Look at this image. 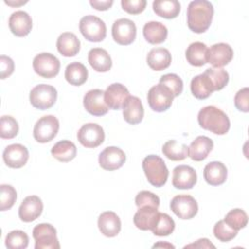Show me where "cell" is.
<instances>
[{"label":"cell","instance_id":"obj_1","mask_svg":"<svg viewBox=\"0 0 249 249\" xmlns=\"http://www.w3.org/2000/svg\"><path fill=\"white\" fill-rule=\"evenodd\" d=\"M213 15V5L209 1H192L187 10L188 27L195 33H203L209 28Z\"/></svg>","mask_w":249,"mask_h":249},{"label":"cell","instance_id":"obj_2","mask_svg":"<svg viewBox=\"0 0 249 249\" xmlns=\"http://www.w3.org/2000/svg\"><path fill=\"white\" fill-rule=\"evenodd\" d=\"M197 121L203 129L218 135L226 134L231 126V122L227 114L213 105L200 109L197 115Z\"/></svg>","mask_w":249,"mask_h":249},{"label":"cell","instance_id":"obj_3","mask_svg":"<svg viewBox=\"0 0 249 249\" xmlns=\"http://www.w3.org/2000/svg\"><path fill=\"white\" fill-rule=\"evenodd\" d=\"M142 168L151 185L160 188L166 183L169 172L160 157L157 155L147 156L143 160Z\"/></svg>","mask_w":249,"mask_h":249},{"label":"cell","instance_id":"obj_4","mask_svg":"<svg viewBox=\"0 0 249 249\" xmlns=\"http://www.w3.org/2000/svg\"><path fill=\"white\" fill-rule=\"evenodd\" d=\"M79 29L82 35L89 42H101L106 37V24L104 21L92 15L81 18Z\"/></svg>","mask_w":249,"mask_h":249},{"label":"cell","instance_id":"obj_5","mask_svg":"<svg viewBox=\"0 0 249 249\" xmlns=\"http://www.w3.org/2000/svg\"><path fill=\"white\" fill-rule=\"evenodd\" d=\"M57 91L54 87L47 84L35 86L29 93L31 105L39 110L50 109L56 101Z\"/></svg>","mask_w":249,"mask_h":249},{"label":"cell","instance_id":"obj_6","mask_svg":"<svg viewBox=\"0 0 249 249\" xmlns=\"http://www.w3.org/2000/svg\"><path fill=\"white\" fill-rule=\"evenodd\" d=\"M35 239V249H59L60 244L56 237V230L47 223L38 224L32 231Z\"/></svg>","mask_w":249,"mask_h":249},{"label":"cell","instance_id":"obj_7","mask_svg":"<svg viewBox=\"0 0 249 249\" xmlns=\"http://www.w3.org/2000/svg\"><path fill=\"white\" fill-rule=\"evenodd\" d=\"M59 129V122L53 115H46L40 118L33 128V136L39 143H47L52 141L57 134Z\"/></svg>","mask_w":249,"mask_h":249},{"label":"cell","instance_id":"obj_8","mask_svg":"<svg viewBox=\"0 0 249 249\" xmlns=\"http://www.w3.org/2000/svg\"><path fill=\"white\" fill-rule=\"evenodd\" d=\"M173 98L174 96L171 90L161 84L153 86L147 94L149 106L156 112H164L169 109Z\"/></svg>","mask_w":249,"mask_h":249},{"label":"cell","instance_id":"obj_9","mask_svg":"<svg viewBox=\"0 0 249 249\" xmlns=\"http://www.w3.org/2000/svg\"><path fill=\"white\" fill-rule=\"evenodd\" d=\"M33 69L40 77L51 79L55 77L60 69V62L56 56L50 53H41L33 59Z\"/></svg>","mask_w":249,"mask_h":249},{"label":"cell","instance_id":"obj_10","mask_svg":"<svg viewBox=\"0 0 249 249\" xmlns=\"http://www.w3.org/2000/svg\"><path fill=\"white\" fill-rule=\"evenodd\" d=\"M77 138L86 148H96L101 145L105 138L103 128L94 123L83 124L78 130Z\"/></svg>","mask_w":249,"mask_h":249},{"label":"cell","instance_id":"obj_11","mask_svg":"<svg viewBox=\"0 0 249 249\" xmlns=\"http://www.w3.org/2000/svg\"><path fill=\"white\" fill-rule=\"evenodd\" d=\"M170 209L180 219L189 220L194 218L198 210L196 200L189 195H179L172 198Z\"/></svg>","mask_w":249,"mask_h":249},{"label":"cell","instance_id":"obj_12","mask_svg":"<svg viewBox=\"0 0 249 249\" xmlns=\"http://www.w3.org/2000/svg\"><path fill=\"white\" fill-rule=\"evenodd\" d=\"M112 36L120 45H130L136 37V25L128 18H119L113 23Z\"/></svg>","mask_w":249,"mask_h":249},{"label":"cell","instance_id":"obj_13","mask_svg":"<svg viewBox=\"0 0 249 249\" xmlns=\"http://www.w3.org/2000/svg\"><path fill=\"white\" fill-rule=\"evenodd\" d=\"M233 57V51L229 44L218 43L214 44L207 50L206 62L213 65L215 68H220L227 65Z\"/></svg>","mask_w":249,"mask_h":249},{"label":"cell","instance_id":"obj_14","mask_svg":"<svg viewBox=\"0 0 249 249\" xmlns=\"http://www.w3.org/2000/svg\"><path fill=\"white\" fill-rule=\"evenodd\" d=\"M83 103L85 109L92 116H103L109 110L104 99V91L99 89L89 90L84 96Z\"/></svg>","mask_w":249,"mask_h":249},{"label":"cell","instance_id":"obj_15","mask_svg":"<svg viewBox=\"0 0 249 249\" xmlns=\"http://www.w3.org/2000/svg\"><path fill=\"white\" fill-rule=\"evenodd\" d=\"M125 161L124 152L118 147L111 146L105 148L98 157L99 165L105 170H116L124 165Z\"/></svg>","mask_w":249,"mask_h":249},{"label":"cell","instance_id":"obj_16","mask_svg":"<svg viewBox=\"0 0 249 249\" xmlns=\"http://www.w3.org/2000/svg\"><path fill=\"white\" fill-rule=\"evenodd\" d=\"M29 158L28 150L21 144H12L5 148L3 160L6 165L11 168H20L27 162Z\"/></svg>","mask_w":249,"mask_h":249},{"label":"cell","instance_id":"obj_17","mask_svg":"<svg viewBox=\"0 0 249 249\" xmlns=\"http://www.w3.org/2000/svg\"><path fill=\"white\" fill-rule=\"evenodd\" d=\"M196 172L189 165H178L173 169L172 185L176 189L189 190L192 189L196 183Z\"/></svg>","mask_w":249,"mask_h":249},{"label":"cell","instance_id":"obj_18","mask_svg":"<svg viewBox=\"0 0 249 249\" xmlns=\"http://www.w3.org/2000/svg\"><path fill=\"white\" fill-rule=\"evenodd\" d=\"M42 211L43 202L41 198L37 196H28L22 200L18 208V217L21 221L30 223L39 218Z\"/></svg>","mask_w":249,"mask_h":249},{"label":"cell","instance_id":"obj_19","mask_svg":"<svg viewBox=\"0 0 249 249\" xmlns=\"http://www.w3.org/2000/svg\"><path fill=\"white\" fill-rule=\"evenodd\" d=\"M129 96L128 89L120 83H114L107 87L104 91V99L107 106L112 110L121 109L127 97Z\"/></svg>","mask_w":249,"mask_h":249},{"label":"cell","instance_id":"obj_20","mask_svg":"<svg viewBox=\"0 0 249 249\" xmlns=\"http://www.w3.org/2000/svg\"><path fill=\"white\" fill-rule=\"evenodd\" d=\"M9 27L14 35L24 37L31 31L32 18L24 11H16L9 18Z\"/></svg>","mask_w":249,"mask_h":249},{"label":"cell","instance_id":"obj_21","mask_svg":"<svg viewBox=\"0 0 249 249\" xmlns=\"http://www.w3.org/2000/svg\"><path fill=\"white\" fill-rule=\"evenodd\" d=\"M97 225L101 233L107 237L118 235L122 227L119 216L113 211H105L101 213L98 217Z\"/></svg>","mask_w":249,"mask_h":249},{"label":"cell","instance_id":"obj_22","mask_svg":"<svg viewBox=\"0 0 249 249\" xmlns=\"http://www.w3.org/2000/svg\"><path fill=\"white\" fill-rule=\"evenodd\" d=\"M123 116L126 123L130 124H139L144 117V108L141 100L137 96L129 95L123 106Z\"/></svg>","mask_w":249,"mask_h":249},{"label":"cell","instance_id":"obj_23","mask_svg":"<svg viewBox=\"0 0 249 249\" xmlns=\"http://www.w3.org/2000/svg\"><path fill=\"white\" fill-rule=\"evenodd\" d=\"M159 213L158 208L152 206L140 207L134 214L133 223L141 231H152L159 217Z\"/></svg>","mask_w":249,"mask_h":249},{"label":"cell","instance_id":"obj_24","mask_svg":"<svg viewBox=\"0 0 249 249\" xmlns=\"http://www.w3.org/2000/svg\"><path fill=\"white\" fill-rule=\"evenodd\" d=\"M228 175L227 167L221 161H211L203 169V177L211 186H219L226 182Z\"/></svg>","mask_w":249,"mask_h":249},{"label":"cell","instance_id":"obj_25","mask_svg":"<svg viewBox=\"0 0 249 249\" xmlns=\"http://www.w3.org/2000/svg\"><path fill=\"white\" fill-rule=\"evenodd\" d=\"M189 157L195 161L205 160L213 149V141L204 135L197 136L188 147Z\"/></svg>","mask_w":249,"mask_h":249},{"label":"cell","instance_id":"obj_26","mask_svg":"<svg viewBox=\"0 0 249 249\" xmlns=\"http://www.w3.org/2000/svg\"><path fill=\"white\" fill-rule=\"evenodd\" d=\"M80 47V40L72 32H63L59 35L56 41L57 51L61 55L66 57L75 56L79 53Z\"/></svg>","mask_w":249,"mask_h":249},{"label":"cell","instance_id":"obj_27","mask_svg":"<svg viewBox=\"0 0 249 249\" xmlns=\"http://www.w3.org/2000/svg\"><path fill=\"white\" fill-rule=\"evenodd\" d=\"M88 60L97 72H107L112 67V59L108 52L102 48L91 49L88 53Z\"/></svg>","mask_w":249,"mask_h":249},{"label":"cell","instance_id":"obj_28","mask_svg":"<svg viewBox=\"0 0 249 249\" xmlns=\"http://www.w3.org/2000/svg\"><path fill=\"white\" fill-rule=\"evenodd\" d=\"M215 90L214 86L209 77L203 72L192 79L191 91L197 99H205Z\"/></svg>","mask_w":249,"mask_h":249},{"label":"cell","instance_id":"obj_29","mask_svg":"<svg viewBox=\"0 0 249 249\" xmlns=\"http://www.w3.org/2000/svg\"><path fill=\"white\" fill-rule=\"evenodd\" d=\"M147 63L153 70H163L170 65L171 54L165 48H154L147 54Z\"/></svg>","mask_w":249,"mask_h":249},{"label":"cell","instance_id":"obj_30","mask_svg":"<svg viewBox=\"0 0 249 249\" xmlns=\"http://www.w3.org/2000/svg\"><path fill=\"white\" fill-rule=\"evenodd\" d=\"M166 26L159 21H149L143 27V35L147 42L156 45L164 42L167 38Z\"/></svg>","mask_w":249,"mask_h":249},{"label":"cell","instance_id":"obj_31","mask_svg":"<svg viewBox=\"0 0 249 249\" xmlns=\"http://www.w3.org/2000/svg\"><path fill=\"white\" fill-rule=\"evenodd\" d=\"M88 69L86 66L78 61L69 63L65 68L64 77L66 81L72 86H81L88 80Z\"/></svg>","mask_w":249,"mask_h":249},{"label":"cell","instance_id":"obj_32","mask_svg":"<svg viewBox=\"0 0 249 249\" xmlns=\"http://www.w3.org/2000/svg\"><path fill=\"white\" fill-rule=\"evenodd\" d=\"M153 10L159 17L170 19L179 15L181 5L177 0H156L153 2Z\"/></svg>","mask_w":249,"mask_h":249},{"label":"cell","instance_id":"obj_33","mask_svg":"<svg viewBox=\"0 0 249 249\" xmlns=\"http://www.w3.org/2000/svg\"><path fill=\"white\" fill-rule=\"evenodd\" d=\"M51 153L57 160L68 162L76 157L77 148L73 142L69 140H61L53 146Z\"/></svg>","mask_w":249,"mask_h":249},{"label":"cell","instance_id":"obj_34","mask_svg":"<svg viewBox=\"0 0 249 249\" xmlns=\"http://www.w3.org/2000/svg\"><path fill=\"white\" fill-rule=\"evenodd\" d=\"M207 46L202 42H194L186 50L187 61L193 66H202L206 63Z\"/></svg>","mask_w":249,"mask_h":249},{"label":"cell","instance_id":"obj_35","mask_svg":"<svg viewBox=\"0 0 249 249\" xmlns=\"http://www.w3.org/2000/svg\"><path fill=\"white\" fill-rule=\"evenodd\" d=\"M162 153L167 159L178 161L189 157V148L187 145L176 140H169L163 144Z\"/></svg>","mask_w":249,"mask_h":249},{"label":"cell","instance_id":"obj_36","mask_svg":"<svg viewBox=\"0 0 249 249\" xmlns=\"http://www.w3.org/2000/svg\"><path fill=\"white\" fill-rule=\"evenodd\" d=\"M175 229V223L173 219L166 213H159L157 222L152 229V232L158 236H166L173 232Z\"/></svg>","mask_w":249,"mask_h":249},{"label":"cell","instance_id":"obj_37","mask_svg":"<svg viewBox=\"0 0 249 249\" xmlns=\"http://www.w3.org/2000/svg\"><path fill=\"white\" fill-rule=\"evenodd\" d=\"M224 221L231 228H232L233 230L238 231L239 230L246 227L247 222H248V217L244 210H242L240 208H235L227 213Z\"/></svg>","mask_w":249,"mask_h":249},{"label":"cell","instance_id":"obj_38","mask_svg":"<svg viewBox=\"0 0 249 249\" xmlns=\"http://www.w3.org/2000/svg\"><path fill=\"white\" fill-rule=\"evenodd\" d=\"M28 235L19 230L10 231L5 239V244L9 249H24L28 246Z\"/></svg>","mask_w":249,"mask_h":249},{"label":"cell","instance_id":"obj_39","mask_svg":"<svg viewBox=\"0 0 249 249\" xmlns=\"http://www.w3.org/2000/svg\"><path fill=\"white\" fill-rule=\"evenodd\" d=\"M18 132V124L12 116H2L0 119V136L3 139H12Z\"/></svg>","mask_w":249,"mask_h":249},{"label":"cell","instance_id":"obj_40","mask_svg":"<svg viewBox=\"0 0 249 249\" xmlns=\"http://www.w3.org/2000/svg\"><path fill=\"white\" fill-rule=\"evenodd\" d=\"M204 73L211 80L215 90H221L229 83V73L223 68H208Z\"/></svg>","mask_w":249,"mask_h":249},{"label":"cell","instance_id":"obj_41","mask_svg":"<svg viewBox=\"0 0 249 249\" xmlns=\"http://www.w3.org/2000/svg\"><path fill=\"white\" fill-rule=\"evenodd\" d=\"M17 199L16 189L7 184H2L0 186V210L5 211L13 207Z\"/></svg>","mask_w":249,"mask_h":249},{"label":"cell","instance_id":"obj_42","mask_svg":"<svg viewBox=\"0 0 249 249\" xmlns=\"http://www.w3.org/2000/svg\"><path fill=\"white\" fill-rule=\"evenodd\" d=\"M213 233L218 240L222 242H228L236 236L237 231L231 228L224 220H220L215 224L213 228Z\"/></svg>","mask_w":249,"mask_h":249},{"label":"cell","instance_id":"obj_43","mask_svg":"<svg viewBox=\"0 0 249 249\" xmlns=\"http://www.w3.org/2000/svg\"><path fill=\"white\" fill-rule=\"evenodd\" d=\"M160 84L167 87L171 90L174 97L180 95L183 91V81L176 74L169 73L161 76L160 79Z\"/></svg>","mask_w":249,"mask_h":249},{"label":"cell","instance_id":"obj_44","mask_svg":"<svg viewBox=\"0 0 249 249\" xmlns=\"http://www.w3.org/2000/svg\"><path fill=\"white\" fill-rule=\"evenodd\" d=\"M135 204L138 208L143 206H152L155 208H159L160 197L152 192L141 191L135 196Z\"/></svg>","mask_w":249,"mask_h":249},{"label":"cell","instance_id":"obj_45","mask_svg":"<svg viewBox=\"0 0 249 249\" xmlns=\"http://www.w3.org/2000/svg\"><path fill=\"white\" fill-rule=\"evenodd\" d=\"M147 1L146 0H122V8L131 15H137L145 10Z\"/></svg>","mask_w":249,"mask_h":249},{"label":"cell","instance_id":"obj_46","mask_svg":"<svg viewBox=\"0 0 249 249\" xmlns=\"http://www.w3.org/2000/svg\"><path fill=\"white\" fill-rule=\"evenodd\" d=\"M235 107L244 113L249 111V101H248V88H243L239 89L234 96Z\"/></svg>","mask_w":249,"mask_h":249},{"label":"cell","instance_id":"obj_47","mask_svg":"<svg viewBox=\"0 0 249 249\" xmlns=\"http://www.w3.org/2000/svg\"><path fill=\"white\" fill-rule=\"evenodd\" d=\"M15 63L13 59L6 55L0 56V70H1V79L4 80L11 76L14 72Z\"/></svg>","mask_w":249,"mask_h":249},{"label":"cell","instance_id":"obj_48","mask_svg":"<svg viewBox=\"0 0 249 249\" xmlns=\"http://www.w3.org/2000/svg\"><path fill=\"white\" fill-rule=\"evenodd\" d=\"M113 3H114L113 0H104V1L90 0L89 1V4L91 5V7L98 11H106V10L110 9L112 7Z\"/></svg>","mask_w":249,"mask_h":249},{"label":"cell","instance_id":"obj_49","mask_svg":"<svg viewBox=\"0 0 249 249\" xmlns=\"http://www.w3.org/2000/svg\"><path fill=\"white\" fill-rule=\"evenodd\" d=\"M189 248V247H195V248H209V247H212V248H215V246L207 239V238H200L198 239L196 243H192V244H189L187 246H185V248Z\"/></svg>","mask_w":249,"mask_h":249},{"label":"cell","instance_id":"obj_50","mask_svg":"<svg viewBox=\"0 0 249 249\" xmlns=\"http://www.w3.org/2000/svg\"><path fill=\"white\" fill-rule=\"evenodd\" d=\"M156 247H168V248H174V245L169 244V243H162V242H160V243H157V244H154V245H153V248H156Z\"/></svg>","mask_w":249,"mask_h":249},{"label":"cell","instance_id":"obj_51","mask_svg":"<svg viewBox=\"0 0 249 249\" xmlns=\"http://www.w3.org/2000/svg\"><path fill=\"white\" fill-rule=\"evenodd\" d=\"M6 4L10 5V6H19V5H22V4H25L27 3V1H18V2H12V1H5Z\"/></svg>","mask_w":249,"mask_h":249}]
</instances>
